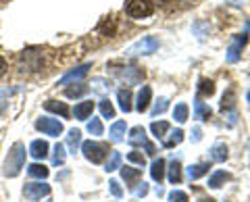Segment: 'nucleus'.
<instances>
[{
	"label": "nucleus",
	"instance_id": "a18cd8bd",
	"mask_svg": "<svg viewBox=\"0 0 250 202\" xmlns=\"http://www.w3.org/2000/svg\"><path fill=\"white\" fill-rule=\"evenodd\" d=\"M144 148H146V154H150V157H154V152H156V148H154V144H152V142H148V144L144 146Z\"/></svg>",
	"mask_w": 250,
	"mask_h": 202
},
{
	"label": "nucleus",
	"instance_id": "0eeeda50",
	"mask_svg": "<svg viewBox=\"0 0 250 202\" xmlns=\"http://www.w3.org/2000/svg\"><path fill=\"white\" fill-rule=\"evenodd\" d=\"M246 42H248V32L238 34L236 38H233L231 44H229V48H228V63H238L240 52H242V48H244Z\"/></svg>",
	"mask_w": 250,
	"mask_h": 202
},
{
	"label": "nucleus",
	"instance_id": "6e6552de",
	"mask_svg": "<svg viewBox=\"0 0 250 202\" xmlns=\"http://www.w3.org/2000/svg\"><path fill=\"white\" fill-rule=\"evenodd\" d=\"M23 194H25L27 200H40L42 196H48L50 194V185L48 183H27L25 190H23Z\"/></svg>",
	"mask_w": 250,
	"mask_h": 202
},
{
	"label": "nucleus",
	"instance_id": "cd10ccee",
	"mask_svg": "<svg viewBox=\"0 0 250 202\" xmlns=\"http://www.w3.org/2000/svg\"><path fill=\"white\" fill-rule=\"evenodd\" d=\"M119 167H121V152L113 150V152H111V157H108V161H106L104 169H106V173H111V171H117Z\"/></svg>",
	"mask_w": 250,
	"mask_h": 202
},
{
	"label": "nucleus",
	"instance_id": "37998d69",
	"mask_svg": "<svg viewBox=\"0 0 250 202\" xmlns=\"http://www.w3.org/2000/svg\"><path fill=\"white\" fill-rule=\"evenodd\" d=\"M138 185H140V188L136 190V196H138V198L146 196V194H148V183H144V182H142V183H138Z\"/></svg>",
	"mask_w": 250,
	"mask_h": 202
},
{
	"label": "nucleus",
	"instance_id": "79ce46f5",
	"mask_svg": "<svg viewBox=\"0 0 250 202\" xmlns=\"http://www.w3.org/2000/svg\"><path fill=\"white\" fill-rule=\"evenodd\" d=\"M233 106V92H228V94L223 96V100H221V108L223 111H228V108H231Z\"/></svg>",
	"mask_w": 250,
	"mask_h": 202
},
{
	"label": "nucleus",
	"instance_id": "72a5a7b5",
	"mask_svg": "<svg viewBox=\"0 0 250 202\" xmlns=\"http://www.w3.org/2000/svg\"><path fill=\"white\" fill-rule=\"evenodd\" d=\"M182 140H184V131L182 129H175L173 134H171V138L163 142V146H165V148H173V146H177Z\"/></svg>",
	"mask_w": 250,
	"mask_h": 202
},
{
	"label": "nucleus",
	"instance_id": "c85d7f7f",
	"mask_svg": "<svg viewBox=\"0 0 250 202\" xmlns=\"http://www.w3.org/2000/svg\"><path fill=\"white\" fill-rule=\"evenodd\" d=\"M111 81H106V80H103V77H96V80L92 81V90L94 92H98V94H106V92H111Z\"/></svg>",
	"mask_w": 250,
	"mask_h": 202
},
{
	"label": "nucleus",
	"instance_id": "ddd939ff",
	"mask_svg": "<svg viewBox=\"0 0 250 202\" xmlns=\"http://www.w3.org/2000/svg\"><path fill=\"white\" fill-rule=\"evenodd\" d=\"M121 169V177L125 180V183H127V188H134V185H138V180L142 177V171L140 169H131V167H119Z\"/></svg>",
	"mask_w": 250,
	"mask_h": 202
},
{
	"label": "nucleus",
	"instance_id": "5701e85b",
	"mask_svg": "<svg viewBox=\"0 0 250 202\" xmlns=\"http://www.w3.org/2000/svg\"><path fill=\"white\" fill-rule=\"evenodd\" d=\"M80 144H82V131L80 129H69V134H67V146H69V150L75 152Z\"/></svg>",
	"mask_w": 250,
	"mask_h": 202
},
{
	"label": "nucleus",
	"instance_id": "a211bd4d",
	"mask_svg": "<svg viewBox=\"0 0 250 202\" xmlns=\"http://www.w3.org/2000/svg\"><path fill=\"white\" fill-rule=\"evenodd\" d=\"M194 115H196V119H200V121H208L213 113H210V108L202 102L200 98H196L194 100Z\"/></svg>",
	"mask_w": 250,
	"mask_h": 202
},
{
	"label": "nucleus",
	"instance_id": "c9c22d12",
	"mask_svg": "<svg viewBox=\"0 0 250 202\" xmlns=\"http://www.w3.org/2000/svg\"><path fill=\"white\" fill-rule=\"evenodd\" d=\"M88 131H90V134L92 136H103V123H100V119H94L92 117V121L88 123Z\"/></svg>",
	"mask_w": 250,
	"mask_h": 202
},
{
	"label": "nucleus",
	"instance_id": "4468645a",
	"mask_svg": "<svg viewBox=\"0 0 250 202\" xmlns=\"http://www.w3.org/2000/svg\"><path fill=\"white\" fill-rule=\"evenodd\" d=\"M208 157H210V161H213V162H225V161H228V157H229V154H228V146L221 144V142L215 144L213 148L208 150Z\"/></svg>",
	"mask_w": 250,
	"mask_h": 202
},
{
	"label": "nucleus",
	"instance_id": "412c9836",
	"mask_svg": "<svg viewBox=\"0 0 250 202\" xmlns=\"http://www.w3.org/2000/svg\"><path fill=\"white\" fill-rule=\"evenodd\" d=\"M117 98H119V106L123 113H129L134 104H131V92L129 90H119L117 92Z\"/></svg>",
	"mask_w": 250,
	"mask_h": 202
},
{
	"label": "nucleus",
	"instance_id": "c756f323",
	"mask_svg": "<svg viewBox=\"0 0 250 202\" xmlns=\"http://www.w3.org/2000/svg\"><path fill=\"white\" fill-rule=\"evenodd\" d=\"M100 113H103L104 119H113L115 117V106H113V102L108 98L100 100Z\"/></svg>",
	"mask_w": 250,
	"mask_h": 202
},
{
	"label": "nucleus",
	"instance_id": "39448f33",
	"mask_svg": "<svg viewBox=\"0 0 250 202\" xmlns=\"http://www.w3.org/2000/svg\"><path fill=\"white\" fill-rule=\"evenodd\" d=\"M117 77H119L121 81H125L127 85H136L144 80V71L142 69H138V67H121V69H117Z\"/></svg>",
	"mask_w": 250,
	"mask_h": 202
},
{
	"label": "nucleus",
	"instance_id": "a19ab883",
	"mask_svg": "<svg viewBox=\"0 0 250 202\" xmlns=\"http://www.w3.org/2000/svg\"><path fill=\"white\" fill-rule=\"evenodd\" d=\"M108 185H111V194L115 198L123 196V190H121V185H119V182H117V180H111V182H108Z\"/></svg>",
	"mask_w": 250,
	"mask_h": 202
},
{
	"label": "nucleus",
	"instance_id": "ea45409f",
	"mask_svg": "<svg viewBox=\"0 0 250 202\" xmlns=\"http://www.w3.org/2000/svg\"><path fill=\"white\" fill-rule=\"evenodd\" d=\"M21 57H23V59H29V57H31V52L27 50V52H23ZM38 59H42V54H40ZM29 67H31V71H40V69H42V61H31V65H29Z\"/></svg>",
	"mask_w": 250,
	"mask_h": 202
},
{
	"label": "nucleus",
	"instance_id": "9b49d317",
	"mask_svg": "<svg viewBox=\"0 0 250 202\" xmlns=\"http://www.w3.org/2000/svg\"><path fill=\"white\" fill-rule=\"evenodd\" d=\"M129 146H134V148H138V146H146L148 144V138H146V129L144 127H134L129 129V138H127Z\"/></svg>",
	"mask_w": 250,
	"mask_h": 202
},
{
	"label": "nucleus",
	"instance_id": "aec40b11",
	"mask_svg": "<svg viewBox=\"0 0 250 202\" xmlns=\"http://www.w3.org/2000/svg\"><path fill=\"white\" fill-rule=\"evenodd\" d=\"M98 32L103 34V36H115V32H117V23H115V19L113 17H106V19H103L98 23Z\"/></svg>",
	"mask_w": 250,
	"mask_h": 202
},
{
	"label": "nucleus",
	"instance_id": "b1692460",
	"mask_svg": "<svg viewBox=\"0 0 250 202\" xmlns=\"http://www.w3.org/2000/svg\"><path fill=\"white\" fill-rule=\"evenodd\" d=\"M229 180V175L228 173H225V171H215V173L213 175H210V180H208V188H221V185L225 183V182H228Z\"/></svg>",
	"mask_w": 250,
	"mask_h": 202
},
{
	"label": "nucleus",
	"instance_id": "f257e3e1",
	"mask_svg": "<svg viewBox=\"0 0 250 202\" xmlns=\"http://www.w3.org/2000/svg\"><path fill=\"white\" fill-rule=\"evenodd\" d=\"M23 165H25V146L21 142H15L13 148L6 157V162H4V175L6 177H17L21 173Z\"/></svg>",
	"mask_w": 250,
	"mask_h": 202
},
{
	"label": "nucleus",
	"instance_id": "e433bc0d",
	"mask_svg": "<svg viewBox=\"0 0 250 202\" xmlns=\"http://www.w3.org/2000/svg\"><path fill=\"white\" fill-rule=\"evenodd\" d=\"M167 200L169 202H188V194L182 192V190H173V192H169Z\"/></svg>",
	"mask_w": 250,
	"mask_h": 202
},
{
	"label": "nucleus",
	"instance_id": "423d86ee",
	"mask_svg": "<svg viewBox=\"0 0 250 202\" xmlns=\"http://www.w3.org/2000/svg\"><path fill=\"white\" fill-rule=\"evenodd\" d=\"M36 127L42 131V134L46 136H54V138H59L62 134V123L59 119H50V117H42V119H38L36 121Z\"/></svg>",
	"mask_w": 250,
	"mask_h": 202
},
{
	"label": "nucleus",
	"instance_id": "f704fd0d",
	"mask_svg": "<svg viewBox=\"0 0 250 202\" xmlns=\"http://www.w3.org/2000/svg\"><path fill=\"white\" fill-rule=\"evenodd\" d=\"M52 162H54L57 167L65 162V146H62V144H57V146H54V157H52Z\"/></svg>",
	"mask_w": 250,
	"mask_h": 202
},
{
	"label": "nucleus",
	"instance_id": "1a4fd4ad",
	"mask_svg": "<svg viewBox=\"0 0 250 202\" xmlns=\"http://www.w3.org/2000/svg\"><path fill=\"white\" fill-rule=\"evenodd\" d=\"M88 69H90V63H85V65H82V67L73 69V71H69L67 75H62L61 80L57 81V85H65V83H71V81H80L82 77L88 75Z\"/></svg>",
	"mask_w": 250,
	"mask_h": 202
},
{
	"label": "nucleus",
	"instance_id": "6ab92c4d",
	"mask_svg": "<svg viewBox=\"0 0 250 202\" xmlns=\"http://www.w3.org/2000/svg\"><path fill=\"white\" fill-rule=\"evenodd\" d=\"M165 167H167V162L163 161V159H156L152 162V167H150V175H152V180L154 182H163V177H165Z\"/></svg>",
	"mask_w": 250,
	"mask_h": 202
},
{
	"label": "nucleus",
	"instance_id": "dca6fc26",
	"mask_svg": "<svg viewBox=\"0 0 250 202\" xmlns=\"http://www.w3.org/2000/svg\"><path fill=\"white\" fill-rule=\"evenodd\" d=\"M44 108L46 111H50V113H59L61 117H69V106L65 102H59V100H46L44 102Z\"/></svg>",
	"mask_w": 250,
	"mask_h": 202
},
{
	"label": "nucleus",
	"instance_id": "393cba45",
	"mask_svg": "<svg viewBox=\"0 0 250 202\" xmlns=\"http://www.w3.org/2000/svg\"><path fill=\"white\" fill-rule=\"evenodd\" d=\"M169 182L171 183H179L182 182V165H179V161H171L169 165Z\"/></svg>",
	"mask_w": 250,
	"mask_h": 202
},
{
	"label": "nucleus",
	"instance_id": "4c0bfd02",
	"mask_svg": "<svg viewBox=\"0 0 250 202\" xmlns=\"http://www.w3.org/2000/svg\"><path fill=\"white\" fill-rule=\"evenodd\" d=\"M127 159H129L131 162H136V165H140V167L146 165V157H144L142 152H138V150H131V152L127 154Z\"/></svg>",
	"mask_w": 250,
	"mask_h": 202
},
{
	"label": "nucleus",
	"instance_id": "f03ea898",
	"mask_svg": "<svg viewBox=\"0 0 250 202\" xmlns=\"http://www.w3.org/2000/svg\"><path fill=\"white\" fill-rule=\"evenodd\" d=\"M125 13H127L131 19H146L154 13V2L152 0H127Z\"/></svg>",
	"mask_w": 250,
	"mask_h": 202
},
{
	"label": "nucleus",
	"instance_id": "f8f14e48",
	"mask_svg": "<svg viewBox=\"0 0 250 202\" xmlns=\"http://www.w3.org/2000/svg\"><path fill=\"white\" fill-rule=\"evenodd\" d=\"M150 98H152V90H150V85H142V90L138 92V100H136V108H138L140 113L148 111Z\"/></svg>",
	"mask_w": 250,
	"mask_h": 202
},
{
	"label": "nucleus",
	"instance_id": "49530a36",
	"mask_svg": "<svg viewBox=\"0 0 250 202\" xmlns=\"http://www.w3.org/2000/svg\"><path fill=\"white\" fill-rule=\"evenodd\" d=\"M6 73V61L2 59V57H0V77H2Z\"/></svg>",
	"mask_w": 250,
	"mask_h": 202
},
{
	"label": "nucleus",
	"instance_id": "2eb2a0df",
	"mask_svg": "<svg viewBox=\"0 0 250 202\" xmlns=\"http://www.w3.org/2000/svg\"><path fill=\"white\" fill-rule=\"evenodd\" d=\"M92 111H94V102H92V100H83V102H80V104L75 106L73 115H75V119L85 121V119H90Z\"/></svg>",
	"mask_w": 250,
	"mask_h": 202
},
{
	"label": "nucleus",
	"instance_id": "58836bf2",
	"mask_svg": "<svg viewBox=\"0 0 250 202\" xmlns=\"http://www.w3.org/2000/svg\"><path fill=\"white\" fill-rule=\"evenodd\" d=\"M167 106H169V100L167 98H159V102H156L154 108H152V117H156V115H161V113H165Z\"/></svg>",
	"mask_w": 250,
	"mask_h": 202
},
{
	"label": "nucleus",
	"instance_id": "de8ad7c7",
	"mask_svg": "<svg viewBox=\"0 0 250 202\" xmlns=\"http://www.w3.org/2000/svg\"><path fill=\"white\" fill-rule=\"evenodd\" d=\"M208 202H215V200H208Z\"/></svg>",
	"mask_w": 250,
	"mask_h": 202
},
{
	"label": "nucleus",
	"instance_id": "9d476101",
	"mask_svg": "<svg viewBox=\"0 0 250 202\" xmlns=\"http://www.w3.org/2000/svg\"><path fill=\"white\" fill-rule=\"evenodd\" d=\"M48 150H50V146H48V142H44V140H34L31 146H29V154L38 161L48 157Z\"/></svg>",
	"mask_w": 250,
	"mask_h": 202
},
{
	"label": "nucleus",
	"instance_id": "20e7f679",
	"mask_svg": "<svg viewBox=\"0 0 250 202\" xmlns=\"http://www.w3.org/2000/svg\"><path fill=\"white\" fill-rule=\"evenodd\" d=\"M159 48V40L154 36H146L142 40H138L136 44H131L127 48V54L129 57H138V54H152Z\"/></svg>",
	"mask_w": 250,
	"mask_h": 202
},
{
	"label": "nucleus",
	"instance_id": "2f4dec72",
	"mask_svg": "<svg viewBox=\"0 0 250 202\" xmlns=\"http://www.w3.org/2000/svg\"><path fill=\"white\" fill-rule=\"evenodd\" d=\"M85 92H88V85H83V83H73V88H67L65 94H67L69 98H80V96L85 94Z\"/></svg>",
	"mask_w": 250,
	"mask_h": 202
},
{
	"label": "nucleus",
	"instance_id": "7ed1b4c3",
	"mask_svg": "<svg viewBox=\"0 0 250 202\" xmlns=\"http://www.w3.org/2000/svg\"><path fill=\"white\" fill-rule=\"evenodd\" d=\"M82 152H83V157L88 159L90 162H103L106 159V154H108V146L103 144V142H83L82 144Z\"/></svg>",
	"mask_w": 250,
	"mask_h": 202
},
{
	"label": "nucleus",
	"instance_id": "4be33fe9",
	"mask_svg": "<svg viewBox=\"0 0 250 202\" xmlns=\"http://www.w3.org/2000/svg\"><path fill=\"white\" fill-rule=\"evenodd\" d=\"M108 136H111L113 142H123V136H125V121H117L111 125V131H108Z\"/></svg>",
	"mask_w": 250,
	"mask_h": 202
},
{
	"label": "nucleus",
	"instance_id": "c03bdc74",
	"mask_svg": "<svg viewBox=\"0 0 250 202\" xmlns=\"http://www.w3.org/2000/svg\"><path fill=\"white\" fill-rule=\"evenodd\" d=\"M190 138H192V142H200V138H202V131H200V127H194Z\"/></svg>",
	"mask_w": 250,
	"mask_h": 202
},
{
	"label": "nucleus",
	"instance_id": "f3484780",
	"mask_svg": "<svg viewBox=\"0 0 250 202\" xmlns=\"http://www.w3.org/2000/svg\"><path fill=\"white\" fill-rule=\"evenodd\" d=\"M210 169V162H196V165H192L188 169V177L190 180H200V177H205Z\"/></svg>",
	"mask_w": 250,
	"mask_h": 202
},
{
	"label": "nucleus",
	"instance_id": "bb28decb",
	"mask_svg": "<svg viewBox=\"0 0 250 202\" xmlns=\"http://www.w3.org/2000/svg\"><path fill=\"white\" fill-rule=\"evenodd\" d=\"M27 173H29L31 177H38V180H46V177H48V167L34 162V165H29V167H27Z\"/></svg>",
	"mask_w": 250,
	"mask_h": 202
},
{
	"label": "nucleus",
	"instance_id": "473e14b6",
	"mask_svg": "<svg viewBox=\"0 0 250 202\" xmlns=\"http://www.w3.org/2000/svg\"><path fill=\"white\" fill-rule=\"evenodd\" d=\"M198 92H200V96H213L215 94V83L210 80H200Z\"/></svg>",
	"mask_w": 250,
	"mask_h": 202
},
{
	"label": "nucleus",
	"instance_id": "7c9ffc66",
	"mask_svg": "<svg viewBox=\"0 0 250 202\" xmlns=\"http://www.w3.org/2000/svg\"><path fill=\"white\" fill-rule=\"evenodd\" d=\"M188 104H184V102H179L175 108H173V119L177 121V123H186L188 121Z\"/></svg>",
	"mask_w": 250,
	"mask_h": 202
},
{
	"label": "nucleus",
	"instance_id": "a878e982",
	"mask_svg": "<svg viewBox=\"0 0 250 202\" xmlns=\"http://www.w3.org/2000/svg\"><path fill=\"white\" fill-rule=\"evenodd\" d=\"M150 131L154 134L156 140H163V138H165V134L169 131V123L167 121H154L150 125Z\"/></svg>",
	"mask_w": 250,
	"mask_h": 202
}]
</instances>
